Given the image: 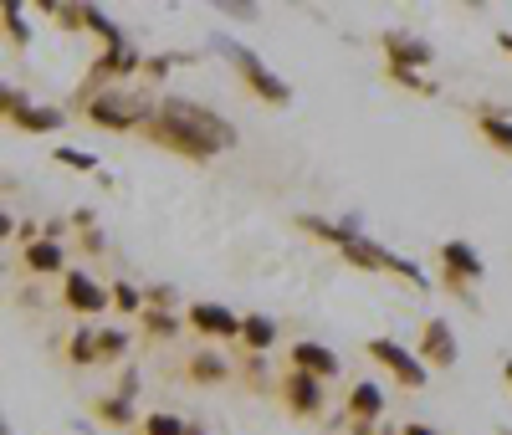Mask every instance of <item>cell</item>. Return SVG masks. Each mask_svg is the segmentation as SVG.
Wrapping results in <instances>:
<instances>
[{
	"label": "cell",
	"mask_w": 512,
	"mask_h": 435,
	"mask_svg": "<svg viewBox=\"0 0 512 435\" xmlns=\"http://www.w3.org/2000/svg\"><path fill=\"white\" fill-rule=\"evenodd\" d=\"M144 134H149L154 144H164V149L185 154V159H216L221 149L236 144V128H231L221 113H210V108H200V103H190V98H164V103L154 108V118H149Z\"/></svg>",
	"instance_id": "6da1fadb"
},
{
	"label": "cell",
	"mask_w": 512,
	"mask_h": 435,
	"mask_svg": "<svg viewBox=\"0 0 512 435\" xmlns=\"http://www.w3.org/2000/svg\"><path fill=\"white\" fill-rule=\"evenodd\" d=\"M216 52H226L231 62H236V72L246 77V87H251V93L256 98H262V103H272V108H287L292 103V87L262 62V57H256V52H246L241 47V41H231V36H216Z\"/></svg>",
	"instance_id": "7a4b0ae2"
},
{
	"label": "cell",
	"mask_w": 512,
	"mask_h": 435,
	"mask_svg": "<svg viewBox=\"0 0 512 435\" xmlns=\"http://www.w3.org/2000/svg\"><path fill=\"white\" fill-rule=\"evenodd\" d=\"M88 118L98 123V128H149V118H154V108L144 103V98H134V93H93L88 98Z\"/></svg>",
	"instance_id": "3957f363"
},
{
	"label": "cell",
	"mask_w": 512,
	"mask_h": 435,
	"mask_svg": "<svg viewBox=\"0 0 512 435\" xmlns=\"http://www.w3.org/2000/svg\"><path fill=\"white\" fill-rule=\"evenodd\" d=\"M364 348H369V359H374V364H384V369H390V374H395L405 389H420V384H425V374H431V369L420 364V354L400 348L395 338H369Z\"/></svg>",
	"instance_id": "277c9868"
},
{
	"label": "cell",
	"mask_w": 512,
	"mask_h": 435,
	"mask_svg": "<svg viewBox=\"0 0 512 435\" xmlns=\"http://www.w3.org/2000/svg\"><path fill=\"white\" fill-rule=\"evenodd\" d=\"M456 359H461V348H456L451 323L446 318H425V328H420V364L425 369H451Z\"/></svg>",
	"instance_id": "5b68a950"
},
{
	"label": "cell",
	"mask_w": 512,
	"mask_h": 435,
	"mask_svg": "<svg viewBox=\"0 0 512 435\" xmlns=\"http://www.w3.org/2000/svg\"><path fill=\"white\" fill-rule=\"evenodd\" d=\"M282 400L292 415H303V420H318L323 415V379L318 374H303V369H292L282 379Z\"/></svg>",
	"instance_id": "8992f818"
},
{
	"label": "cell",
	"mask_w": 512,
	"mask_h": 435,
	"mask_svg": "<svg viewBox=\"0 0 512 435\" xmlns=\"http://www.w3.org/2000/svg\"><path fill=\"white\" fill-rule=\"evenodd\" d=\"M185 323H190L195 333H205V338H241V323H246V318H236L231 308H221V302H190Z\"/></svg>",
	"instance_id": "52a82bcc"
},
{
	"label": "cell",
	"mask_w": 512,
	"mask_h": 435,
	"mask_svg": "<svg viewBox=\"0 0 512 435\" xmlns=\"http://www.w3.org/2000/svg\"><path fill=\"white\" fill-rule=\"evenodd\" d=\"M62 302H67L72 313H108L113 308V292L98 287L88 272H67L62 277Z\"/></svg>",
	"instance_id": "ba28073f"
},
{
	"label": "cell",
	"mask_w": 512,
	"mask_h": 435,
	"mask_svg": "<svg viewBox=\"0 0 512 435\" xmlns=\"http://www.w3.org/2000/svg\"><path fill=\"white\" fill-rule=\"evenodd\" d=\"M441 267H446V277H451V287L456 292H466V282H482V256L472 251V241H446L441 246ZM472 297V292H466Z\"/></svg>",
	"instance_id": "9c48e42d"
},
{
	"label": "cell",
	"mask_w": 512,
	"mask_h": 435,
	"mask_svg": "<svg viewBox=\"0 0 512 435\" xmlns=\"http://www.w3.org/2000/svg\"><path fill=\"white\" fill-rule=\"evenodd\" d=\"M6 118L16 128H26V134H52V128H62V108H36L21 93H11V87H6Z\"/></svg>",
	"instance_id": "30bf717a"
},
{
	"label": "cell",
	"mask_w": 512,
	"mask_h": 435,
	"mask_svg": "<svg viewBox=\"0 0 512 435\" xmlns=\"http://www.w3.org/2000/svg\"><path fill=\"white\" fill-rule=\"evenodd\" d=\"M384 57H390V67H405V72L431 67V41L415 31H390L384 36Z\"/></svg>",
	"instance_id": "8fae6325"
},
{
	"label": "cell",
	"mask_w": 512,
	"mask_h": 435,
	"mask_svg": "<svg viewBox=\"0 0 512 435\" xmlns=\"http://www.w3.org/2000/svg\"><path fill=\"white\" fill-rule=\"evenodd\" d=\"M292 369L318 374V379H333V374H338V354H333L328 343H313V338H303V343H292Z\"/></svg>",
	"instance_id": "7c38bea8"
},
{
	"label": "cell",
	"mask_w": 512,
	"mask_h": 435,
	"mask_svg": "<svg viewBox=\"0 0 512 435\" xmlns=\"http://www.w3.org/2000/svg\"><path fill=\"white\" fill-rule=\"evenodd\" d=\"M128 72H144V57L134 52V47H128V41H123V47H108L98 62H93V82H108V77H128Z\"/></svg>",
	"instance_id": "4fadbf2b"
},
{
	"label": "cell",
	"mask_w": 512,
	"mask_h": 435,
	"mask_svg": "<svg viewBox=\"0 0 512 435\" xmlns=\"http://www.w3.org/2000/svg\"><path fill=\"white\" fill-rule=\"evenodd\" d=\"M26 272H36V277L62 272V277H67V267H62V241H52V236L31 241V246H26Z\"/></svg>",
	"instance_id": "5bb4252c"
},
{
	"label": "cell",
	"mask_w": 512,
	"mask_h": 435,
	"mask_svg": "<svg viewBox=\"0 0 512 435\" xmlns=\"http://www.w3.org/2000/svg\"><path fill=\"white\" fill-rule=\"evenodd\" d=\"M344 256H349V267H359V272H390V251L384 246H374L364 231L344 246Z\"/></svg>",
	"instance_id": "9a60e30c"
},
{
	"label": "cell",
	"mask_w": 512,
	"mask_h": 435,
	"mask_svg": "<svg viewBox=\"0 0 512 435\" xmlns=\"http://www.w3.org/2000/svg\"><path fill=\"white\" fill-rule=\"evenodd\" d=\"M384 415V389L379 384H369V379H359L354 384V395H349V420H379Z\"/></svg>",
	"instance_id": "2e32d148"
},
{
	"label": "cell",
	"mask_w": 512,
	"mask_h": 435,
	"mask_svg": "<svg viewBox=\"0 0 512 435\" xmlns=\"http://www.w3.org/2000/svg\"><path fill=\"white\" fill-rule=\"evenodd\" d=\"M241 343L251 348V354H256V359H262V354H267V348L277 343V323H272L267 313H246V323H241Z\"/></svg>",
	"instance_id": "e0dca14e"
},
{
	"label": "cell",
	"mask_w": 512,
	"mask_h": 435,
	"mask_svg": "<svg viewBox=\"0 0 512 435\" xmlns=\"http://www.w3.org/2000/svg\"><path fill=\"white\" fill-rule=\"evenodd\" d=\"M67 359H72L77 369H88V364H98V359H103V343H98V328H77V333H72V343H67Z\"/></svg>",
	"instance_id": "ac0fdd59"
},
{
	"label": "cell",
	"mask_w": 512,
	"mask_h": 435,
	"mask_svg": "<svg viewBox=\"0 0 512 435\" xmlns=\"http://www.w3.org/2000/svg\"><path fill=\"white\" fill-rule=\"evenodd\" d=\"M185 374H190L195 384H221V379H226V359H221V354H205V348H200V354L185 364Z\"/></svg>",
	"instance_id": "d6986e66"
},
{
	"label": "cell",
	"mask_w": 512,
	"mask_h": 435,
	"mask_svg": "<svg viewBox=\"0 0 512 435\" xmlns=\"http://www.w3.org/2000/svg\"><path fill=\"white\" fill-rule=\"evenodd\" d=\"M482 139L512 154V118H497V113H482Z\"/></svg>",
	"instance_id": "ffe728a7"
},
{
	"label": "cell",
	"mask_w": 512,
	"mask_h": 435,
	"mask_svg": "<svg viewBox=\"0 0 512 435\" xmlns=\"http://www.w3.org/2000/svg\"><path fill=\"white\" fill-rule=\"evenodd\" d=\"M175 328H180V318L169 308H144V333L149 338H175Z\"/></svg>",
	"instance_id": "44dd1931"
},
{
	"label": "cell",
	"mask_w": 512,
	"mask_h": 435,
	"mask_svg": "<svg viewBox=\"0 0 512 435\" xmlns=\"http://www.w3.org/2000/svg\"><path fill=\"white\" fill-rule=\"evenodd\" d=\"M98 415H103L108 425H134V400H123V395L98 400Z\"/></svg>",
	"instance_id": "7402d4cb"
},
{
	"label": "cell",
	"mask_w": 512,
	"mask_h": 435,
	"mask_svg": "<svg viewBox=\"0 0 512 435\" xmlns=\"http://www.w3.org/2000/svg\"><path fill=\"white\" fill-rule=\"evenodd\" d=\"M144 435H190V425L180 420V415H144Z\"/></svg>",
	"instance_id": "603a6c76"
},
{
	"label": "cell",
	"mask_w": 512,
	"mask_h": 435,
	"mask_svg": "<svg viewBox=\"0 0 512 435\" xmlns=\"http://www.w3.org/2000/svg\"><path fill=\"white\" fill-rule=\"evenodd\" d=\"M88 31H98L103 41H108V47H123V31L113 26V16H103L98 6H88Z\"/></svg>",
	"instance_id": "cb8c5ba5"
},
{
	"label": "cell",
	"mask_w": 512,
	"mask_h": 435,
	"mask_svg": "<svg viewBox=\"0 0 512 435\" xmlns=\"http://www.w3.org/2000/svg\"><path fill=\"white\" fill-rule=\"evenodd\" d=\"M113 308H118V313H144V308H149V297H139V287L118 282V287H113Z\"/></svg>",
	"instance_id": "d4e9b609"
},
{
	"label": "cell",
	"mask_w": 512,
	"mask_h": 435,
	"mask_svg": "<svg viewBox=\"0 0 512 435\" xmlns=\"http://www.w3.org/2000/svg\"><path fill=\"white\" fill-rule=\"evenodd\" d=\"M47 11H52L67 31H88V6H47Z\"/></svg>",
	"instance_id": "484cf974"
},
{
	"label": "cell",
	"mask_w": 512,
	"mask_h": 435,
	"mask_svg": "<svg viewBox=\"0 0 512 435\" xmlns=\"http://www.w3.org/2000/svg\"><path fill=\"white\" fill-rule=\"evenodd\" d=\"M52 154H57V164H67V169H77V174H93V169H98V159L82 154V149H52Z\"/></svg>",
	"instance_id": "4316f807"
},
{
	"label": "cell",
	"mask_w": 512,
	"mask_h": 435,
	"mask_svg": "<svg viewBox=\"0 0 512 435\" xmlns=\"http://www.w3.org/2000/svg\"><path fill=\"white\" fill-rule=\"evenodd\" d=\"M98 343H103V359H123L128 333H123V328H98Z\"/></svg>",
	"instance_id": "83f0119b"
},
{
	"label": "cell",
	"mask_w": 512,
	"mask_h": 435,
	"mask_svg": "<svg viewBox=\"0 0 512 435\" xmlns=\"http://www.w3.org/2000/svg\"><path fill=\"white\" fill-rule=\"evenodd\" d=\"M6 36L21 41V47L31 41V26H26V11H21V6H6Z\"/></svg>",
	"instance_id": "f1b7e54d"
},
{
	"label": "cell",
	"mask_w": 512,
	"mask_h": 435,
	"mask_svg": "<svg viewBox=\"0 0 512 435\" xmlns=\"http://www.w3.org/2000/svg\"><path fill=\"white\" fill-rule=\"evenodd\" d=\"M390 272H395V277H405L410 287H425V272L415 267V261H405V256H395V251H390Z\"/></svg>",
	"instance_id": "f546056e"
},
{
	"label": "cell",
	"mask_w": 512,
	"mask_h": 435,
	"mask_svg": "<svg viewBox=\"0 0 512 435\" xmlns=\"http://www.w3.org/2000/svg\"><path fill=\"white\" fill-rule=\"evenodd\" d=\"M390 77H395L400 87H415V93H436V82H425L420 72H405V67H390Z\"/></svg>",
	"instance_id": "4dcf8cb0"
},
{
	"label": "cell",
	"mask_w": 512,
	"mask_h": 435,
	"mask_svg": "<svg viewBox=\"0 0 512 435\" xmlns=\"http://www.w3.org/2000/svg\"><path fill=\"white\" fill-rule=\"evenodd\" d=\"M149 302H154V308H175V287H154Z\"/></svg>",
	"instance_id": "1f68e13d"
},
{
	"label": "cell",
	"mask_w": 512,
	"mask_h": 435,
	"mask_svg": "<svg viewBox=\"0 0 512 435\" xmlns=\"http://www.w3.org/2000/svg\"><path fill=\"white\" fill-rule=\"evenodd\" d=\"M221 16H236V21H256L262 11H256V6H221Z\"/></svg>",
	"instance_id": "d6a6232c"
},
{
	"label": "cell",
	"mask_w": 512,
	"mask_h": 435,
	"mask_svg": "<svg viewBox=\"0 0 512 435\" xmlns=\"http://www.w3.org/2000/svg\"><path fill=\"white\" fill-rule=\"evenodd\" d=\"M349 430H354V435H374V425H369V420H349Z\"/></svg>",
	"instance_id": "836d02e7"
},
{
	"label": "cell",
	"mask_w": 512,
	"mask_h": 435,
	"mask_svg": "<svg viewBox=\"0 0 512 435\" xmlns=\"http://www.w3.org/2000/svg\"><path fill=\"white\" fill-rule=\"evenodd\" d=\"M497 47H502V52L512 57V31H497Z\"/></svg>",
	"instance_id": "e575fe53"
},
{
	"label": "cell",
	"mask_w": 512,
	"mask_h": 435,
	"mask_svg": "<svg viewBox=\"0 0 512 435\" xmlns=\"http://www.w3.org/2000/svg\"><path fill=\"white\" fill-rule=\"evenodd\" d=\"M400 435H436V430H431V425H405Z\"/></svg>",
	"instance_id": "d590c367"
},
{
	"label": "cell",
	"mask_w": 512,
	"mask_h": 435,
	"mask_svg": "<svg viewBox=\"0 0 512 435\" xmlns=\"http://www.w3.org/2000/svg\"><path fill=\"white\" fill-rule=\"evenodd\" d=\"M502 379H507V389H512V359H507V364H502Z\"/></svg>",
	"instance_id": "8d00e7d4"
},
{
	"label": "cell",
	"mask_w": 512,
	"mask_h": 435,
	"mask_svg": "<svg viewBox=\"0 0 512 435\" xmlns=\"http://www.w3.org/2000/svg\"><path fill=\"white\" fill-rule=\"evenodd\" d=\"M0 435H11V425H6V430H0Z\"/></svg>",
	"instance_id": "74e56055"
}]
</instances>
